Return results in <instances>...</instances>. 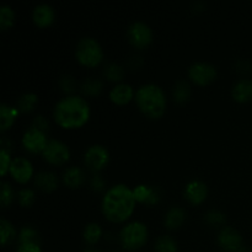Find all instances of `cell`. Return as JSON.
I'll list each match as a JSON object with an SVG mask.
<instances>
[{
  "label": "cell",
  "mask_w": 252,
  "mask_h": 252,
  "mask_svg": "<svg viewBox=\"0 0 252 252\" xmlns=\"http://www.w3.org/2000/svg\"><path fill=\"white\" fill-rule=\"evenodd\" d=\"M113 252H120V251H113Z\"/></svg>",
  "instance_id": "obj_41"
},
{
  "label": "cell",
  "mask_w": 252,
  "mask_h": 252,
  "mask_svg": "<svg viewBox=\"0 0 252 252\" xmlns=\"http://www.w3.org/2000/svg\"><path fill=\"white\" fill-rule=\"evenodd\" d=\"M159 199H160L159 189H155V187H152V194H150L149 199L147 201V204H155Z\"/></svg>",
  "instance_id": "obj_39"
},
{
  "label": "cell",
  "mask_w": 252,
  "mask_h": 252,
  "mask_svg": "<svg viewBox=\"0 0 252 252\" xmlns=\"http://www.w3.org/2000/svg\"><path fill=\"white\" fill-rule=\"evenodd\" d=\"M47 142L48 140H47L46 134L34 129L33 127H30L22 135V145L25 147V149L29 150L30 153H34V154L43 152Z\"/></svg>",
  "instance_id": "obj_11"
},
{
  "label": "cell",
  "mask_w": 252,
  "mask_h": 252,
  "mask_svg": "<svg viewBox=\"0 0 252 252\" xmlns=\"http://www.w3.org/2000/svg\"><path fill=\"white\" fill-rule=\"evenodd\" d=\"M84 252H100V251L96 250V249H94V248H88L84 250Z\"/></svg>",
  "instance_id": "obj_40"
},
{
  "label": "cell",
  "mask_w": 252,
  "mask_h": 252,
  "mask_svg": "<svg viewBox=\"0 0 252 252\" xmlns=\"http://www.w3.org/2000/svg\"><path fill=\"white\" fill-rule=\"evenodd\" d=\"M204 220L211 224V225H221V224L225 223L226 218L221 212L212 209V211H208L204 214Z\"/></svg>",
  "instance_id": "obj_31"
},
{
  "label": "cell",
  "mask_w": 252,
  "mask_h": 252,
  "mask_svg": "<svg viewBox=\"0 0 252 252\" xmlns=\"http://www.w3.org/2000/svg\"><path fill=\"white\" fill-rule=\"evenodd\" d=\"M133 189L127 185L117 184L113 185L106 192L102 198L101 208L106 218L113 223H120L126 220L133 213L135 204Z\"/></svg>",
  "instance_id": "obj_1"
},
{
  "label": "cell",
  "mask_w": 252,
  "mask_h": 252,
  "mask_svg": "<svg viewBox=\"0 0 252 252\" xmlns=\"http://www.w3.org/2000/svg\"><path fill=\"white\" fill-rule=\"evenodd\" d=\"M59 86L65 93H71V91L75 90V80L71 75H63L59 79Z\"/></svg>",
  "instance_id": "obj_36"
},
{
  "label": "cell",
  "mask_w": 252,
  "mask_h": 252,
  "mask_svg": "<svg viewBox=\"0 0 252 252\" xmlns=\"http://www.w3.org/2000/svg\"><path fill=\"white\" fill-rule=\"evenodd\" d=\"M12 160H10V153L7 152L6 149L1 148L0 150V164H1V167H0V172L4 176L6 174L7 170L10 169V165H11Z\"/></svg>",
  "instance_id": "obj_35"
},
{
  "label": "cell",
  "mask_w": 252,
  "mask_h": 252,
  "mask_svg": "<svg viewBox=\"0 0 252 252\" xmlns=\"http://www.w3.org/2000/svg\"><path fill=\"white\" fill-rule=\"evenodd\" d=\"M14 199V191L11 189V185L6 181H2L0 184V204L1 207H7Z\"/></svg>",
  "instance_id": "obj_30"
},
{
  "label": "cell",
  "mask_w": 252,
  "mask_h": 252,
  "mask_svg": "<svg viewBox=\"0 0 252 252\" xmlns=\"http://www.w3.org/2000/svg\"><path fill=\"white\" fill-rule=\"evenodd\" d=\"M75 57L85 66H96L103 58V51L98 41L94 37L85 36L79 39L75 48Z\"/></svg>",
  "instance_id": "obj_4"
},
{
  "label": "cell",
  "mask_w": 252,
  "mask_h": 252,
  "mask_svg": "<svg viewBox=\"0 0 252 252\" xmlns=\"http://www.w3.org/2000/svg\"><path fill=\"white\" fill-rule=\"evenodd\" d=\"M44 160L49 164L62 165L68 161L70 157V150L65 143L61 142L58 139H49L42 152Z\"/></svg>",
  "instance_id": "obj_7"
},
{
  "label": "cell",
  "mask_w": 252,
  "mask_h": 252,
  "mask_svg": "<svg viewBox=\"0 0 252 252\" xmlns=\"http://www.w3.org/2000/svg\"><path fill=\"white\" fill-rule=\"evenodd\" d=\"M218 245L228 252H238L243 249V238L236 229L223 226L217 236Z\"/></svg>",
  "instance_id": "obj_10"
},
{
  "label": "cell",
  "mask_w": 252,
  "mask_h": 252,
  "mask_svg": "<svg viewBox=\"0 0 252 252\" xmlns=\"http://www.w3.org/2000/svg\"><path fill=\"white\" fill-rule=\"evenodd\" d=\"M208 194V187L201 180H192L185 187V198L192 204H201Z\"/></svg>",
  "instance_id": "obj_13"
},
{
  "label": "cell",
  "mask_w": 252,
  "mask_h": 252,
  "mask_svg": "<svg viewBox=\"0 0 252 252\" xmlns=\"http://www.w3.org/2000/svg\"><path fill=\"white\" fill-rule=\"evenodd\" d=\"M135 102L142 112L150 118L161 117L166 108L165 93L154 83L143 84L135 93Z\"/></svg>",
  "instance_id": "obj_3"
},
{
  "label": "cell",
  "mask_w": 252,
  "mask_h": 252,
  "mask_svg": "<svg viewBox=\"0 0 252 252\" xmlns=\"http://www.w3.org/2000/svg\"><path fill=\"white\" fill-rule=\"evenodd\" d=\"M90 184L93 189H95V191H101V189H103V186H105V181H103V179L100 175H95V176L91 179Z\"/></svg>",
  "instance_id": "obj_38"
},
{
  "label": "cell",
  "mask_w": 252,
  "mask_h": 252,
  "mask_svg": "<svg viewBox=\"0 0 252 252\" xmlns=\"http://www.w3.org/2000/svg\"><path fill=\"white\" fill-rule=\"evenodd\" d=\"M16 252H42L37 244H19Z\"/></svg>",
  "instance_id": "obj_37"
},
{
  "label": "cell",
  "mask_w": 252,
  "mask_h": 252,
  "mask_svg": "<svg viewBox=\"0 0 252 252\" xmlns=\"http://www.w3.org/2000/svg\"><path fill=\"white\" fill-rule=\"evenodd\" d=\"M133 194H134L135 201L147 203L150 194H152V187L147 186V185H138V186L133 189Z\"/></svg>",
  "instance_id": "obj_32"
},
{
  "label": "cell",
  "mask_w": 252,
  "mask_h": 252,
  "mask_svg": "<svg viewBox=\"0 0 252 252\" xmlns=\"http://www.w3.org/2000/svg\"><path fill=\"white\" fill-rule=\"evenodd\" d=\"M118 239L126 250H138L147 243L148 229L142 221H132L121 229Z\"/></svg>",
  "instance_id": "obj_5"
},
{
  "label": "cell",
  "mask_w": 252,
  "mask_h": 252,
  "mask_svg": "<svg viewBox=\"0 0 252 252\" xmlns=\"http://www.w3.org/2000/svg\"><path fill=\"white\" fill-rule=\"evenodd\" d=\"M185 217H186V214H185L184 208L177 206L171 207L165 216V226L167 229L180 228L185 221Z\"/></svg>",
  "instance_id": "obj_19"
},
{
  "label": "cell",
  "mask_w": 252,
  "mask_h": 252,
  "mask_svg": "<svg viewBox=\"0 0 252 252\" xmlns=\"http://www.w3.org/2000/svg\"><path fill=\"white\" fill-rule=\"evenodd\" d=\"M102 90V81L97 78H86L81 83V91L88 96H95Z\"/></svg>",
  "instance_id": "obj_26"
},
{
  "label": "cell",
  "mask_w": 252,
  "mask_h": 252,
  "mask_svg": "<svg viewBox=\"0 0 252 252\" xmlns=\"http://www.w3.org/2000/svg\"><path fill=\"white\" fill-rule=\"evenodd\" d=\"M231 95L236 102H248L252 98V80L239 79L231 89Z\"/></svg>",
  "instance_id": "obj_16"
},
{
  "label": "cell",
  "mask_w": 252,
  "mask_h": 252,
  "mask_svg": "<svg viewBox=\"0 0 252 252\" xmlns=\"http://www.w3.org/2000/svg\"><path fill=\"white\" fill-rule=\"evenodd\" d=\"M19 244H37L39 245L38 233L31 226H24L20 230Z\"/></svg>",
  "instance_id": "obj_28"
},
{
  "label": "cell",
  "mask_w": 252,
  "mask_h": 252,
  "mask_svg": "<svg viewBox=\"0 0 252 252\" xmlns=\"http://www.w3.org/2000/svg\"><path fill=\"white\" fill-rule=\"evenodd\" d=\"M9 170L14 180H16L20 184L27 182L33 175V167H32L30 160H27L26 158L19 157L12 159Z\"/></svg>",
  "instance_id": "obj_12"
},
{
  "label": "cell",
  "mask_w": 252,
  "mask_h": 252,
  "mask_svg": "<svg viewBox=\"0 0 252 252\" xmlns=\"http://www.w3.org/2000/svg\"><path fill=\"white\" fill-rule=\"evenodd\" d=\"M19 112L20 111L17 110V107H11L4 102L0 105V130L1 132L11 127Z\"/></svg>",
  "instance_id": "obj_20"
},
{
  "label": "cell",
  "mask_w": 252,
  "mask_h": 252,
  "mask_svg": "<svg viewBox=\"0 0 252 252\" xmlns=\"http://www.w3.org/2000/svg\"><path fill=\"white\" fill-rule=\"evenodd\" d=\"M15 20V12L10 5L4 4L0 6V29L2 31L12 26Z\"/></svg>",
  "instance_id": "obj_27"
},
{
  "label": "cell",
  "mask_w": 252,
  "mask_h": 252,
  "mask_svg": "<svg viewBox=\"0 0 252 252\" xmlns=\"http://www.w3.org/2000/svg\"><path fill=\"white\" fill-rule=\"evenodd\" d=\"M101 235H102V230H101V226L97 223H89L88 225L84 228L83 236L84 240L89 245H94V244L97 243L100 240Z\"/></svg>",
  "instance_id": "obj_24"
},
{
  "label": "cell",
  "mask_w": 252,
  "mask_h": 252,
  "mask_svg": "<svg viewBox=\"0 0 252 252\" xmlns=\"http://www.w3.org/2000/svg\"><path fill=\"white\" fill-rule=\"evenodd\" d=\"M90 116V107L85 98L78 95H68L56 103L53 117L63 128L81 127Z\"/></svg>",
  "instance_id": "obj_2"
},
{
  "label": "cell",
  "mask_w": 252,
  "mask_h": 252,
  "mask_svg": "<svg viewBox=\"0 0 252 252\" xmlns=\"http://www.w3.org/2000/svg\"><path fill=\"white\" fill-rule=\"evenodd\" d=\"M37 101H38V96L34 93H25L17 100V110L20 112H30V111L33 110V107L36 106Z\"/></svg>",
  "instance_id": "obj_23"
},
{
  "label": "cell",
  "mask_w": 252,
  "mask_h": 252,
  "mask_svg": "<svg viewBox=\"0 0 252 252\" xmlns=\"http://www.w3.org/2000/svg\"><path fill=\"white\" fill-rule=\"evenodd\" d=\"M127 37L130 44L135 48H144L152 42L153 32L149 25L138 20L128 26Z\"/></svg>",
  "instance_id": "obj_6"
},
{
  "label": "cell",
  "mask_w": 252,
  "mask_h": 252,
  "mask_svg": "<svg viewBox=\"0 0 252 252\" xmlns=\"http://www.w3.org/2000/svg\"><path fill=\"white\" fill-rule=\"evenodd\" d=\"M103 74L107 79H110L111 81H118L123 78V70L122 66L117 63H107L103 68Z\"/></svg>",
  "instance_id": "obj_29"
},
{
  "label": "cell",
  "mask_w": 252,
  "mask_h": 252,
  "mask_svg": "<svg viewBox=\"0 0 252 252\" xmlns=\"http://www.w3.org/2000/svg\"><path fill=\"white\" fill-rule=\"evenodd\" d=\"M85 180V174L79 166H70L64 171L63 181L70 189H76L81 186Z\"/></svg>",
  "instance_id": "obj_18"
},
{
  "label": "cell",
  "mask_w": 252,
  "mask_h": 252,
  "mask_svg": "<svg viewBox=\"0 0 252 252\" xmlns=\"http://www.w3.org/2000/svg\"><path fill=\"white\" fill-rule=\"evenodd\" d=\"M172 95H174L175 101L177 103H184L189 101V96H191V86L186 80H177L175 83L174 88H172Z\"/></svg>",
  "instance_id": "obj_21"
},
{
  "label": "cell",
  "mask_w": 252,
  "mask_h": 252,
  "mask_svg": "<svg viewBox=\"0 0 252 252\" xmlns=\"http://www.w3.org/2000/svg\"><path fill=\"white\" fill-rule=\"evenodd\" d=\"M15 236H16L15 226L5 218L0 219V240H1V245L5 246L7 243H10Z\"/></svg>",
  "instance_id": "obj_25"
},
{
  "label": "cell",
  "mask_w": 252,
  "mask_h": 252,
  "mask_svg": "<svg viewBox=\"0 0 252 252\" xmlns=\"http://www.w3.org/2000/svg\"><path fill=\"white\" fill-rule=\"evenodd\" d=\"M133 96H134V91L129 84L120 83L113 86L110 91L111 101L117 105H126L132 100Z\"/></svg>",
  "instance_id": "obj_15"
},
{
  "label": "cell",
  "mask_w": 252,
  "mask_h": 252,
  "mask_svg": "<svg viewBox=\"0 0 252 252\" xmlns=\"http://www.w3.org/2000/svg\"><path fill=\"white\" fill-rule=\"evenodd\" d=\"M34 201V192L31 189H22L19 192V203L22 207H30Z\"/></svg>",
  "instance_id": "obj_33"
},
{
  "label": "cell",
  "mask_w": 252,
  "mask_h": 252,
  "mask_svg": "<svg viewBox=\"0 0 252 252\" xmlns=\"http://www.w3.org/2000/svg\"><path fill=\"white\" fill-rule=\"evenodd\" d=\"M189 76L193 83L198 85H207L216 79L217 69L208 62H194L189 65Z\"/></svg>",
  "instance_id": "obj_8"
},
{
  "label": "cell",
  "mask_w": 252,
  "mask_h": 252,
  "mask_svg": "<svg viewBox=\"0 0 252 252\" xmlns=\"http://www.w3.org/2000/svg\"><path fill=\"white\" fill-rule=\"evenodd\" d=\"M110 160V153L103 145L94 144L86 149L84 154V161L89 169L94 171L103 169Z\"/></svg>",
  "instance_id": "obj_9"
},
{
  "label": "cell",
  "mask_w": 252,
  "mask_h": 252,
  "mask_svg": "<svg viewBox=\"0 0 252 252\" xmlns=\"http://www.w3.org/2000/svg\"><path fill=\"white\" fill-rule=\"evenodd\" d=\"M31 127H33L34 129H37V130H39V132L47 134V132H48V128H49L48 120H47L44 116L37 115L36 117L33 118V121H32Z\"/></svg>",
  "instance_id": "obj_34"
},
{
  "label": "cell",
  "mask_w": 252,
  "mask_h": 252,
  "mask_svg": "<svg viewBox=\"0 0 252 252\" xmlns=\"http://www.w3.org/2000/svg\"><path fill=\"white\" fill-rule=\"evenodd\" d=\"M32 20L39 27L51 25L54 20V10L49 4H38L32 11Z\"/></svg>",
  "instance_id": "obj_14"
},
{
  "label": "cell",
  "mask_w": 252,
  "mask_h": 252,
  "mask_svg": "<svg viewBox=\"0 0 252 252\" xmlns=\"http://www.w3.org/2000/svg\"><path fill=\"white\" fill-rule=\"evenodd\" d=\"M58 179L52 171H41L34 176V186L44 192H52L57 189Z\"/></svg>",
  "instance_id": "obj_17"
},
{
  "label": "cell",
  "mask_w": 252,
  "mask_h": 252,
  "mask_svg": "<svg viewBox=\"0 0 252 252\" xmlns=\"http://www.w3.org/2000/svg\"><path fill=\"white\" fill-rule=\"evenodd\" d=\"M176 240L170 235H161L155 241V252H177Z\"/></svg>",
  "instance_id": "obj_22"
}]
</instances>
